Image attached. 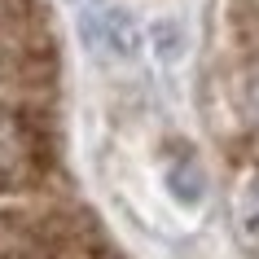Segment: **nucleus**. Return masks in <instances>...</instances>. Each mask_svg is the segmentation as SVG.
Returning a JSON list of instances; mask_svg holds the SVG:
<instances>
[{"mask_svg":"<svg viewBox=\"0 0 259 259\" xmlns=\"http://www.w3.org/2000/svg\"><path fill=\"white\" fill-rule=\"evenodd\" d=\"M53 163V145L31 110L0 106V193L31 189Z\"/></svg>","mask_w":259,"mask_h":259,"instance_id":"nucleus-1","label":"nucleus"},{"mask_svg":"<svg viewBox=\"0 0 259 259\" xmlns=\"http://www.w3.org/2000/svg\"><path fill=\"white\" fill-rule=\"evenodd\" d=\"M233 233L259 259V171H250L233 193Z\"/></svg>","mask_w":259,"mask_h":259,"instance_id":"nucleus-2","label":"nucleus"}]
</instances>
